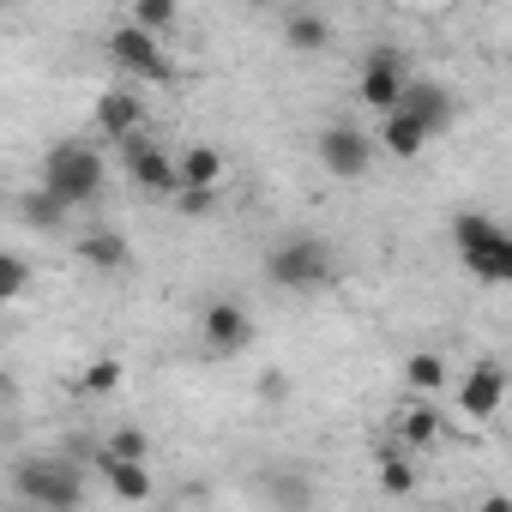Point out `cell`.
Here are the masks:
<instances>
[{
  "label": "cell",
  "instance_id": "obj_1",
  "mask_svg": "<svg viewBox=\"0 0 512 512\" xmlns=\"http://www.w3.org/2000/svg\"><path fill=\"white\" fill-rule=\"evenodd\" d=\"M103 151L97 145H79V139H61L49 157H43V187L67 205H91L103 193Z\"/></svg>",
  "mask_w": 512,
  "mask_h": 512
},
{
  "label": "cell",
  "instance_id": "obj_2",
  "mask_svg": "<svg viewBox=\"0 0 512 512\" xmlns=\"http://www.w3.org/2000/svg\"><path fill=\"white\" fill-rule=\"evenodd\" d=\"M266 278H272L278 290H290V296L320 290V284L332 278V247L314 241V235H290V241H278V247L266 253Z\"/></svg>",
  "mask_w": 512,
  "mask_h": 512
},
{
  "label": "cell",
  "instance_id": "obj_3",
  "mask_svg": "<svg viewBox=\"0 0 512 512\" xmlns=\"http://www.w3.org/2000/svg\"><path fill=\"white\" fill-rule=\"evenodd\" d=\"M13 488H19L31 506H55V512H67V506H79V500H85L79 470H73V464H61V458H25V464L13 470Z\"/></svg>",
  "mask_w": 512,
  "mask_h": 512
},
{
  "label": "cell",
  "instance_id": "obj_4",
  "mask_svg": "<svg viewBox=\"0 0 512 512\" xmlns=\"http://www.w3.org/2000/svg\"><path fill=\"white\" fill-rule=\"evenodd\" d=\"M109 61H115L121 73H133V79H151V85H175V67L163 61L157 37H151V31H139L133 19H127L121 31H109Z\"/></svg>",
  "mask_w": 512,
  "mask_h": 512
},
{
  "label": "cell",
  "instance_id": "obj_5",
  "mask_svg": "<svg viewBox=\"0 0 512 512\" xmlns=\"http://www.w3.org/2000/svg\"><path fill=\"white\" fill-rule=\"evenodd\" d=\"M320 163H326L338 181H362V175L374 169V145H368V133H362V127L332 121V127L320 133Z\"/></svg>",
  "mask_w": 512,
  "mask_h": 512
},
{
  "label": "cell",
  "instance_id": "obj_6",
  "mask_svg": "<svg viewBox=\"0 0 512 512\" xmlns=\"http://www.w3.org/2000/svg\"><path fill=\"white\" fill-rule=\"evenodd\" d=\"M404 79H410V67H404V55L398 49H368L362 55V85H356V97L368 103V109H392L398 103V91H404Z\"/></svg>",
  "mask_w": 512,
  "mask_h": 512
},
{
  "label": "cell",
  "instance_id": "obj_7",
  "mask_svg": "<svg viewBox=\"0 0 512 512\" xmlns=\"http://www.w3.org/2000/svg\"><path fill=\"white\" fill-rule=\"evenodd\" d=\"M392 109H404L428 139H440V133L452 127V91H446V85H434V79H416V73L404 79V91H398V103H392Z\"/></svg>",
  "mask_w": 512,
  "mask_h": 512
},
{
  "label": "cell",
  "instance_id": "obj_8",
  "mask_svg": "<svg viewBox=\"0 0 512 512\" xmlns=\"http://www.w3.org/2000/svg\"><path fill=\"white\" fill-rule=\"evenodd\" d=\"M199 332H205V350H211V356H241V350L253 344V320H247L241 302H211V308L199 314Z\"/></svg>",
  "mask_w": 512,
  "mask_h": 512
},
{
  "label": "cell",
  "instance_id": "obj_9",
  "mask_svg": "<svg viewBox=\"0 0 512 512\" xmlns=\"http://www.w3.org/2000/svg\"><path fill=\"white\" fill-rule=\"evenodd\" d=\"M458 253H464V272L482 278V284H506V278H512V235H506L500 223H494L488 235H476L470 247H458Z\"/></svg>",
  "mask_w": 512,
  "mask_h": 512
},
{
  "label": "cell",
  "instance_id": "obj_10",
  "mask_svg": "<svg viewBox=\"0 0 512 512\" xmlns=\"http://www.w3.org/2000/svg\"><path fill=\"white\" fill-rule=\"evenodd\" d=\"M500 398H506V368H500V362H476V368L464 374V386H458V404H464L470 422L500 416Z\"/></svg>",
  "mask_w": 512,
  "mask_h": 512
},
{
  "label": "cell",
  "instance_id": "obj_11",
  "mask_svg": "<svg viewBox=\"0 0 512 512\" xmlns=\"http://www.w3.org/2000/svg\"><path fill=\"white\" fill-rule=\"evenodd\" d=\"M121 157H127V175H133L145 193H175V163H169L157 145H145L139 133L121 139Z\"/></svg>",
  "mask_w": 512,
  "mask_h": 512
},
{
  "label": "cell",
  "instance_id": "obj_12",
  "mask_svg": "<svg viewBox=\"0 0 512 512\" xmlns=\"http://www.w3.org/2000/svg\"><path fill=\"white\" fill-rule=\"evenodd\" d=\"M79 260H85L91 272H127V266H133V247H127V235H115V229H85V235H79Z\"/></svg>",
  "mask_w": 512,
  "mask_h": 512
},
{
  "label": "cell",
  "instance_id": "obj_13",
  "mask_svg": "<svg viewBox=\"0 0 512 512\" xmlns=\"http://www.w3.org/2000/svg\"><path fill=\"white\" fill-rule=\"evenodd\" d=\"M97 470H103V482H109L121 500H151V470H145V458H115V452H97Z\"/></svg>",
  "mask_w": 512,
  "mask_h": 512
},
{
  "label": "cell",
  "instance_id": "obj_14",
  "mask_svg": "<svg viewBox=\"0 0 512 512\" xmlns=\"http://www.w3.org/2000/svg\"><path fill=\"white\" fill-rule=\"evenodd\" d=\"M97 127H103L109 139H127V133H139V127H145V103H139L133 91H109V97L97 103Z\"/></svg>",
  "mask_w": 512,
  "mask_h": 512
},
{
  "label": "cell",
  "instance_id": "obj_15",
  "mask_svg": "<svg viewBox=\"0 0 512 512\" xmlns=\"http://www.w3.org/2000/svg\"><path fill=\"white\" fill-rule=\"evenodd\" d=\"M175 187H223V151L187 145V151L175 157Z\"/></svg>",
  "mask_w": 512,
  "mask_h": 512
},
{
  "label": "cell",
  "instance_id": "obj_16",
  "mask_svg": "<svg viewBox=\"0 0 512 512\" xmlns=\"http://www.w3.org/2000/svg\"><path fill=\"white\" fill-rule=\"evenodd\" d=\"M380 145H386L392 157H404V163H410V157H422V151H428V133H422V127H416V121H410L404 109H386V127H380Z\"/></svg>",
  "mask_w": 512,
  "mask_h": 512
},
{
  "label": "cell",
  "instance_id": "obj_17",
  "mask_svg": "<svg viewBox=\"0 0 512 512\" xmlns=\"http://www.w3.org/2000/svg\"><path fill=\"white\" fill-rule=\"evenodd\" d=\"M284 43H290L296 55H320V49L332 43V25H326L320 13H290V19H284Z\"/></svg>",
  "mask_w": 512,
  "mask_h": 512
},
{
  "label": "cell",
  "instance_id": "obj_18",
  "mask_svg": "<svg viewBox=\"0 0 512 512\" xmlns=\"http://www.w3.org/2000/svg\"><path fill=\"white\" fill-rule=\"evenodd\" d=\"M19 211H25V223H31L37 235H55V229L67 223V211H73V205H67V199H55L49 187H37V193H25V205H19Z\"/></svg>",
  "mask_w": 512,
  "mask_h": 512
},
{
  "label": "cell",
  "instance_id": "obj_19",
  "mask_svg": "<svg viewBox=\"0 0 512 512\" xmlns=\"http://www.w3.org/2000/svg\"><path fill=\"white\" fill-rule=\"evenodd\" d=\"M398 440H404L410 452L434 446V440H440V410H434V404H410V410L398 416Z\"/></svg>",
  "mask_w": 512,
  "mask_h": 512
},
{
  "label": "cell",
  "instance_id": "obj_20",
  "mask_svg": "<svg viewBox=\"0 0 512 512\" xmlns=\"http://www.w3.org/2000/svg\"><path fill=\"white\" fill-rule=\"evenodd\" d=\"M25 290H31V266L19 260V253L0 247V302H19Z\"/></svg>",
  "mask_w": 512,
  "mask_h": 512
},
{
  "label": "cell",
  "instance_id": "obj_21",
  "mask_svg": "<svg viewBox=\"0 0 512 512\" xmlns=\"http://www.w3.org/2000/svg\"><path fill=\"white\" fill-rule=\"evenodd\" d=\"M121 380H127V368H121V362H115V356H97V362H91V368H85V380H79V386H85V392H91V398H109V392H115V386H121Z\"/></svg>",
  "mask_w": 512,
  "mask_h": 512
},
{
  "label": "cell",
  "instance_id": "obj_22",
  "mask_svg": "<svg viewBox=\"0 0 512 512\" xmlns=\"http://www.w3.org/2000/svg\"><path fill=\"white\" fill-rule=\"evenodd\" d=\"M380 488H386V494H416V464H410L404 452H386V458H380Z\"/></svg>",
  "mask_w": 512,
  "mask_h": 512
},
{
  "label": "cell",
  "instance_id": "obj_23",
  "mask_svg": "<svg viewBox=\"0 0 512 512\" xmlns=\"http://www.w3.org/2000/svg\"><path fill=\"white\" fill-rule=\"evenodd\" d=\"M404 374H410V386H416V392H434V386L446 380V362H440L434 350H416V356L404 362Z\"/></svg>",
  "mask_w": 512,
  "mask_h": 512
},
{
  "label": "cell",
  "instance_id": "obj_24",
  "mask_svg": "<svg viewBox=\"0 0 512 512\" xmlns=\"http://www.w3.org/2000/svg\"><path fill=\"white\" fill-rule=\"evenodd\" d=\"M133 25L151 31V37L169 31V25H175V0H133Z\"/></svg>",
  "mask_w": 512,
  "mask_h": 512
},
{
  "label": "cell",
  "instance_id": "obj_25",
  "mask_svg": "<svg viewBox=\"0 0 512 512\" xmlns=\"http://www.w3.org/2000/svg\"><path fill=\"white\" fill-rule=\"evenodd\" d=\"M109 452L115 458H151V440H145V428H115L109 434Z\"/></svg>",
  "mask_w": 512,
  "mask_h": 512
},
{
  "label": "cell",
  "instance_id": "obj_26",
  "mask_svg": "<svg viewBox=\"0 0 512 512\" xmlns=\"http://www.w3.org/2000/svg\"><path fill=\"white\" fill-rule=\"evenodd\" d=\"M175 205H181L187 217H205V211L217 205V187H175Z\"/></svg>",
  "mask_w": 512,
  "mask_h": 512
},
{
  "label": "cell",
  "instance_id": "obj_27",
  "mask_svg": "<svg viewBox=\"0 0 512 512\" xmlns=\"http://www.w3.org/2000/svg\"><path fill=\"white\" fill-rule=\"evenodd\" d=\"M260 398H290V380L272 368V374H260Z\"/></svg>",
  "mask_w": 512,
  "mask_h": 512
},
{
  "label": "cell",
  "instance_id": "obj_28",
  "mask_svg": "<svg viewBox=\"0 0 512 512\" xmlns=\"http://www.w3.org/2000/svg\"><path fill=\"white\" fill-rule=\"evenodd\" d=\"M247 7H272V0H247Z\"/></svg>",
  "mask_w": 512,
  "mask_h": 512
},
{
  "label": "cell",
  "instance_id": "obj_29",
  "mask_svg": "<svg viewBox=\"0 0 512 512\" xmlns=\"http://www.w3.org/2000/svg\"><path fill=\"white\" fill-rule=\"evenodd\" d=\"M0 7H7V0H0Z\"/></svg>",
  "mask_w": 512,
  "mask_h": 512
}]
</instances>
